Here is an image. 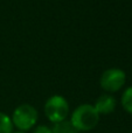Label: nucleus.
Returning a JSON list of instances; mask_svg holds the SVG:
<instances>
[{
  "instance_id": "obj_1",
  "label": "nucleus",
  "mask_w": 132,
  "mask_h": 133,
  "mask_svg": "<svg viewBox=\"0 0 132 133\" xmlns=\"http://www.w3.org/2000/svg\"><path fill=\"white\" fill-rule=\"evenodd\" d=\"M100 117L101 116L98 115L94 105L81 104L72 111L69 122L76 129L77 132H87L91 131L97 126Z\"/></svg>"
},
{
  "instance_id": "obj_2",
  "label": "nucleus",
  "mask_w": 132,
  "mask_h": 133,
  "mask_svg": "<svg viewBox=\"0 0 132 133\" xmlns=\"http://www.w3.org/2000/svg\"><path fill=\"white\" fill-rule=\"evenodd\" d=\"M13 126L18 129V131L27 132L30 129L36 126L39 113L36 109L30 104H21L13 111L11 117Z\"/></svg>"
},
{
  "instance_id": "obj_3",
  "label": "nucleus",
  "mask_w": 132,
  "mask_h": 133,
  "mask_svg": "<svg viewBox=\"0 0 132 133\" xmlns=\"http://www.w3.org/2000/svg\"><path fill=\"white\" fill-rule=\"evenodd\" d=\"M44 115L53 124L67 120L69 115V103L63 96L54 95L44 103Z\"/></svg>"
},
{
  "instance_id": "obj_4",
  "label": "nucleus",
  "mask_w": 132,
  "mask_h": 133,
  "mask_svg": "<svg viewBox=\"0 0 132 133\" xmlns=\"http://www.w3.org/2000/svg\"><path fill=\"white\" fill-rule=\"evenodd\" d=\"M126 75L124 70L118 68H110L102 74L100 84L103 90L108 92H116L124 87Z\"/></svg>"
},
{
  "instance_id": "obj_5",
  "label": "nucleus",
  "mask_w": 132,
  "mask_h": 133,
  "mask_svg": "<svg viewBox=\"0 0 132 133\" xmlns=\"http://www.w3.org/2000/svg\"><path fill=\"white\" fill-rule=\"evenodd\" d=\"M96 111L98 112V115H110L115 111L116 109V99L111 95H102L97 98V101L94 104Z\"/></svg>"
},
{
  "instance_id": "obj_6",
  "label": "nucleus",
  "mask_w": 132,
  "mask_h": 133,
  "mask_svg": "<svg viewBox=\"0 0 132 133\" xmlns=\"http://www.w3.org/2000/svg\"><path fill=\"white\" fill-rule=\"evenodd\" d=\"M51 132L53 133H78L69 120H63V122L54 124V126L51 127Z\"/></svg>"
},
{
  "instance_id": "obj_7",
  "label": "nucleus",
  "mask_w": 132,
  "mask_h": 133,
  "mask_svg": "<svg viewBox=\"0 0 132 133\" xmlns=\"http://www.w3.org/2000/svg\"><path fill=\"white\" fill-rule=\"evenodd\" d=\"M13 123L8 115L0 112V133H13Z\"/></svg>"
},
{
  "instance_id": "obj_8",
  "label": "nucleus",
  "mask_w": 132,
  "mask_h": 133,
  "mask_svg": "<svg viewBox=\"0 0 132 133\" xmlns=\"http://www.w3.org/2000/svg\"><path fill=\"white\" fill-rule=\"evenodd\" d=\"M122 106L128 113L132 115V87L128 88L122 95Z\"/></svg>"
},
{
  "instance_id": "obj_9",
  "label": "nucleus",
  "mask_w": 132,
  "mask_h": 133,
  "mask_svg": "<svg viewBox=\"0 0 132 133\" xmlns=\"http://www.w3.org/2000/svg\"><path fill=\"white\" fill-rule=\"evenodd\" d=\"M33 133H53L51 132V127L47 126V125H37L34 127Z\"/></svg>"
},
{
  "instance_id": "obj_10",
  "label": "nucleus",
  "mask_w": 132,
  "mask_h": 133,
  "mask_svg": "<svg viewBox=\"0 0 132 133\" xmlns=\"http://www.w3.org/2000/svg\"><path fill=\"white\" fill-rule=\"evenodd\" d=\"M13 133H26V132H22V131H15V132H14L13 131Z\"/></svg>"
}]
</instances>
